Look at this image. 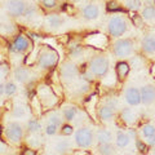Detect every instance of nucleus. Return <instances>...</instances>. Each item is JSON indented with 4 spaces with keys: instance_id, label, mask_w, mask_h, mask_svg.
<instances>
[{
    "instance_id": "1",
    "label": "nucleus",
    "mask_w": 155,
    "mask_h": 155,
    "mask_svg": "<svg viewBox=\"0 0 155 155\" xmlns=\"http://www.w3.org/2000/svg\"><path fill=\"white\" fill-rule=\"evenodd\" d=\"M58 61V53L49 45L40 48L38 54V65L40 69H51Z\"/></svg>"
},
{
    "instance_id": "2",
    "label": "nucleus",
    "mask_w": 155,
    "mask_h": 155,
    "mask_svg": "<svg viewBox=\"0 0 155 155\" xmlns=\"http://www.w3.org/2000/svg\"><path fill=\"white\" fill-rule=\"evenodd\" d=\"M128 30V23L127 19L122 16H113L109 19L107 23V31L110 34V36L119 38L124 35Z\"/></svg>"
},
{
    "instance_id": "3",
    "label": "nucleus",
    "mask_w": 155,
    "mask_h": 155,
    "mask_svg": "<svg viewBox=\"0 0 155 155\" xmlns=\"http://www.w3.org/2000/svg\"><path fill=\"white\" fill-rule=\"evenodd\" d=\"M133 47L134 44L130 39H118L113 45V53L119 58L129 57L133 53Z\"/></svg>"
},
{
    "instance_id": "4",
    "label": "nucleus",
    "mask_w": 155,
    "mask_h": 155,
    "mask_svg": "<svg viewBox=\"0 0 155 155\" xmlns=\"http://www.w3.org/2000/svg\"><path fill=\"white\" fill-rule=\"evenodd\" d=\"M109 60L104 56L94 57L93 60H91L89 62V71L94 76H104L107 74L109 71Z\"/></svg>"
},
{
    "instance_id": "5",
    "label": "nucleus",
    "mask_w": 155,
    "mask_h": 155,
    "mask_svg": "<svg viewBox=\"0 0 155 155\" xmlns=\"http://www.w3.org/2000/svg\"><path fill=\"white\" fill-rule=\"evenodd\" d=\"M74 140H75V143L79 147L88 149L92 146V143H93V132L87 127H81L75 132Z\"/></svg>"
},
{
    "instance_id": "6",
    "label": "nucleus",
    "mask_w": 155,
    "mask_h": 155,
    "mask_svg": "<svg viewBox=\"0 0 155 155\" xmlns=\"http://www.w3.org/2000/svg\"><path fill=\"white\" fill-rule=\"evenodd\" d=\"M26 3L25 0H7L5 3V9L7 13L13 18L23 16V13L26 11Z\"/></svg>"
},
{
    "instance_id": "7",
    "label": "nucleus",
    "mask_w": 155,
    "mask_h": 155,
    "mask_svg": "<svg viewBox=\"0 0 155 155\" xmlns=\"http://www.w3.org/2000/svg\"><path fill=\"white\" fill-rule=\"evenodd\" d=\"M4 133H5V137L11 142L18 143L19 141H21L22 136H23V128L19 123L12 122V123L8 124V127L5 128V130H4Z\"/></svg>"
},
{
    "instance_id": "8",
    "label": "nucleus",
    "mask_w": 155,
    "mask_h": 155,
    "mask_svg": "<svg viewBox=\"0 0 155 155\" xmlns=\"http://www.w3.org/2000/svg\"><path fill=\"white\" fill-rule=\"evenodd\" d=\"M30 49V40L25 35H18L14 38V40L9 45L11 53H25Z\"/></svg>"
},
{
    "instance_id": "9",
    "label": "nucleus",
    "mask_w": 155,
    "mask_h": 155,
    "mask_svg": "<svg viewBox=\"0 0 155 155\" xmlns=\"http://www.w3.org/2000/svg\"><path fill=\"white\" fill-rule=\"evenodd\" d=\"M124 97L129 106H138L140 104H142L141 89L134 88V87H128V88L125 89Z\"/></svg>"
},
{
    "instance_id": "10",
    "label": "nucleus",
    "mask_w": 155,
    "mask_h": 155,
    "mask_svg": "<svg viewBox=\"0 0 155 155\" xmlns=\"http://www.w3.org/2000/svg\"><path fill=\"white\" fill-rule=\"evenodd\" d=\"M60 72H61V76L65 78V79L70 80V79H74V78L78 75V67L76 65H74L72 62H64L61 65V69H60Z\"/></svg>"
},
{
    "instance_id": "11",
    "label": "nucleus",
    "mask_w": 155,
    "mask_h": 155,
    "mask_svg": "<svg viewBox=\"0 0 155 155\" xmlns=\"http://www.w3.org/2000/svg\"><path fill=\"white\" fill-rule=\"evenodd\" d=\"M141 98L143 105H151L155 101V87L150 84L141 87Z\"/></svg>"
},
{
    "instance_id": "12",
    "label": "nucleus",
    "mask_w": 155,
    "mask_h": 155,
    "mask_svg": "<svg viewBox=\"0 0 155 155\" xmlns=\"http://www.w3.org/2000/svg\"><path fill=\"white\" fill-rule=\"evenodd\" d=\"M81 16H83V18L87 19V21H93V19H97L98 16H100L98 5H96V4H88V5H85L83 8V11H81Z\"/></svg>"
},
{
    "instance_id": "13",
    "label": "nucleus",
    "mask_w": 155,
    "mask_h": 155,
    "mask_svg": "<svg viewBox=\"0 0 155 155\" xmlns=\"http://www.w3.org/2000/svg\"><path fill=\"white\" fill-rule=\"evenodd\" d=\"M141 48L145 53H149V54L155 53V36L153 35L145 36L141 41Z\"/></svg>"
},
{
    "instance_id": "14",
    "label": "nucleus",
    "mask_w": 155,
    "mask_h": 155,
    "mask_svg": "<svg viewBox=\"0 0 155 155\" xmlns=\"http://www.w3.org/2000/svg\"><path fill=\"white\" fill-rule=\"evenodd\" d=\"M114 113H115V111L113 109L104 104V105H101L100 109H98V118L102 120V122H109V120L113 119Z\"/></svg>"
},
{
    "instance_id": "15",
    "label": "nucleus",
    "mask_w": 155,
    "mask_h": 155,
    "mask_svg": "<svg viewBox=\"0 0 155 155\" xmlns=\"http://www.w3.org/2000/svg\"><path fill=\"white\" fill-rule=\"evenodd\" d=\"M96 140H97V142H98V145L111 142L113 141V133L107 129H98L96 132Z\"/></svg>"
},
{
    "instance_id": "16",
    "label": "nucleus",
    "mask_w": 155,
    "mask_h": 155,
    "mask_svg": "<svg viewBox=\"0 0 155 155\" xmlns=\"http://www.w3.org/2000/svg\"><path fill=\"white\" fill-rule=\"evenodd\" d=\"M13 75H14V78H16V80L18 81V83H26V81L28 80V78H30V71H28L26 67L19 66L14 70Z\"/></svg>"
},
{
    "instance_id": "17",
    "label": "nucleus",
    "mask_w": 155,
    "mask_h": 155,
    "mask_svg": "<svg viewBox=\"0 0 155 155\" xmlns=\"http://www.w3.org/2000/svg\"><path fill=\"white\" fill-rule=\"evenodd\" d=\"M130 140H132V138L129 137L128 133L118 132V133H116V137H115V143H116V146H118L119 149H124V147H127L129 145Z\"/></svg>"
},
{
    "instance_id": "18",
    "label": "nucleus",
    "mask_w": 155,
    "mask_h": 155,
    "mask_svg": "<svg viewBox=\"0 0 155 155\" xmlns=\"http://www.w3.org/2000/svg\"><path fill=\"white\" fill-rule=\"evenodd\" d=\"M129 70H130V66L129 64H127V62H119L118 65H116L115 67V72H116V76H118L119 80H123L125 76H127L129 74Z\"/></svg>"
},
{
    "instance_id": "19",
    "label": "nucleus",
    "mask_w": 155,
    "mask_h": 155,
    "mask_svg": "<svg viewBox=\"0 0 155 155\" xmlns=\"http://www.w3.org/2000/svg\"><path fill=\"white\" fill-rule=\"evenodd\" d=\"M62 23H64V19L58 16V14H49V16H47V25L51 28H53V30L61 27Z\"/></svg>"
},
{
    "instance_id": "20",
    "label": "nucleus",
    "mask_w": 155,
    "mask_h": 155,
    "mask_svg": "<svg viewBox=\"0 0 155 155\" xmlns=\"http://www.w3.org/2000/svg\"><path fill=\"white\" fill-rule=\"evenodd\" d=\"M120 119H122L125 124L130 125L136 122V115L130 109H123L120 111Z\"/></svg>"
},
{
    "instance_id": "21",
    "label": "nucleus",
    "mask_w": 155,
    "mask_h": 155,
    "mask_svg": "<svg viewBox=\"0 0 155 155\" xmlns=\"http://www.w3.org/2000/svg\"><path fill=\"white\" fill-rule=\"evenodd\" d=\"M141 17L145 21H154L155 19V7L154 5H147L141 11Z\"/></svg>"
},
{
    "instance_id": "22",
    "label": "nucleus",
    "mask_w": 155,
    "mask_h": 155,
    "mask_svg": "<svg viewBox=\"0 0 155 155\" xmlns=\"http://www.w3.org/2000/svg\"><path fill=\"white\" fill-rule=\"evenodd\" d=\"M76 114H78V109L75 107V106H67V107L64 109V111H62V115H64V119L66 120V122L74 120Z\"/></svg>"
},
{
    "instance_id": "23",
    "label": "nucleus",
    "mask_w": 155,
    "mask_h": 155,
    "mask_svg": "<svg viewBox=\"0 0 155 155\" xmlns=\"http://www.w3.org/2000/svg\"><path fill=\"white\" fill-rule=\"evenodd\" d=\"M98 154H104V155H109V154H114L115 153V147L111 142H106V143H101L98 146Z\"/></svg>"
},
{
    "instance_id": "24",
    "label": "nucleus",
    "mask_w": 155,
    "mask_h": 155,
    "mask_svg": "<svg viewBox=\"0 0 155 155\" xmlns=\"http://www.w3.org/2000/svg\"><path fill=\"white\" fill-rule=\"evenodd\" d=\"M71 149V142L69 141V140H61L60 142H57V145H56V151L57 153H66L67 150H70Z\"/></svg>"
},
{
    "instance_id": "25",
    "label": "nucleus",
    "mask_w": 155,
    "mask_h": 155,
    "mask_svg": "<svg viewBox=\"0 0 155 155\" xmlns=\"http://www.w3.org/2000/svg\"><path fill=\"white\" fill-rule=\"evenodd\" d=\"M125 8L129 9V11H138V9H141L142 7V3H141V0H125Z\"/></svg>"
},
{
    "instance_id": "26",
    "label": "nucleus",
    "mask_w": 155,
    "mask_h": 155,
    "mask_svg": "<svg viewBox=\"0 0 155 155\" xmlns=\"http://www.w3.org/2000/svg\"><path fill=\"white\" fill-rule=\"evenodd\" d=\"M141 134L145 138L154 136L155 134V125H153V124H145L143 127L141 128Z\"/></svg>"
},
{
    "instance_id": "27",
    "label": "nucleus",
    "mask_w": 155,
    "mask_h": 155,
    "mask_svg": "<svg viewBox=\"0 0 155 155\" xmlns=\"http://www.w3.org/2000/svg\"><path fill=\"white\" fill-rule=\"evenodd\" d=\"M40 128H41L40 123H39L38 120H35V119H31V120H28V122H27V130H28V132L36 133V132L40 130Z\"/></svg>"
},
{
    "instance_id": "28",
    "label": "nucleus",
    "mask_w": 155,
    "mask_h": 155,
    "mask_svg": "<svg viewBox=\"0 0 155 155\" xmlns=\"http://www.w3.org/2000/svg\"><path fill=\"white\" fill-rule=\"evenodd\" d=\"M17 93V85L13 81H7L5 83V96L12 97L13 94Z\"/></svg>"
},
{
    "instance_id": "29",
    "label": "nucleus",
    "mask_w": 155,
    "mask_h": 155,
    "mask_svg": "<svg viewBox=\"0 0 155 155\" xmlns=\"http://www.w3.org/2000/svg\"><path fill=\"white\" fill-rule=\"evenodd\" d=\"M36 13V7L34 5V4H30V5L26 7V11L25 13H23V17H25L26 19H31L34 16H35Z\"/></svg>"
},
{
    "instance_id": "30",
    "label": "nucleus",
    "mask_w": 155,
    "mask_h": 155,
    "mask_svg": "<svg viewBox=\"0 0 155 155\" xmlns=\"http://www.w3.org/2000/svg\"><path fill=\"white\" fill-rule=\"evenodd\" d=\"M64 118V115H61V114H58V113H54V114H52L49 116V120H48V123H54L57 125H61L62 124V119Z\"/></svg>"
},
{
    "instance_id": "31",
    "label": "nucleus",
    "mask_w": 155,
    "mask_h": 155,
    "mask_svg": "<svg viewBox=\"0 0 155 155\" xmlns=\"http://www.w3.org/2000/svg\"><path fill=\"white\" fill-rule=\"evenodd\" d=\"M58 127H60V125H57L54 123H48L47 128H45V133L48 136H54L58 132Z\"/></svg>"
},
{
    "instance_id": "32",
    "label": "nucleus",
    "mask_w": 155,
    "mask_h": 155,
    "mask_svg": "<svg viewBox=\"0 0 155 155\" xmlns=\"http://www.w3.org/2000/svg\"><path fill=\"white\" fill-rule=\"evenodd\" d=\"M26 114V111L25 109H23V106L21 105H17V106H14V109H13V115L16 116V118H23Z\"/></svg>"
},
{
    "instance_id": "33",
    "label": "nucleus",
    "mask_w": 155,
    "mask_h": 155,
    "mask_svg": "<svg viewBox=\"0 0 155 155\" xmlns=\"http://www.w3.org/2000/svg\"><path fill=\"white\" fill-rule=\"evenodd\" d=\"M106 9H107L109 12H120L122 11V7L116 2H109L107 5H106Z\"/></svg>"
},
{
    "instance_id": "34",
    "label": "nucleus",
    "mask_w": 155,
    "mask_h": 155,
    "mask_svg": "<svg viewBox=\"0 0 155 155\" xmlns=\"http://www.w3.org/2000/svg\"><path fill=\"white\" fill-rule=\"evenodd\" d=\"M81 52H83V48H81L80 44H72L70 47V54L71 56H79Z\"/></svg>"
},
{
    "instance_id": "35",
    "label": "nucleus",
    "mask_w": 155,
    "mask_h": 155,
    "mask_svg": "<svg viewBox=\"0 0 155 155\" xmlns=\"http://www.w3.org/2000/svg\"><path fill=\"white\" fill-rule=\"evenodd\" d=\"M61 133L64 136H71L74 133V128H72V125H70V124H62Z\"/></svg>"
},
{
    "instance_id": "36",
    "label": "nucleus",
    "mask_w": 155,
    "mask_h": 155,
    "mask_svg": "<svg viewBox=\"0 0 155 155\" xmlns=\"http://www.w3.org/2000/svg\"><path fill=\"white\" fill-rule=\"evenodd\" d=\"M105 105H107L109 107H111V109L115 111L116 109H118L119 102H118V100H116V98H107V100L105 101Z\"/></svg>"
},
{
    "instance_id": "37",
    "label": "nucleus",
    "mask_w": 155,
    "mask_h": 155,
    "mask_svg": "<svg viewBox=\"0 0 155 155\" xmlns=\"http://www.w3.org/2000/svg\"><path fill=\"white\" fill-rule=\"evenodd\" d=\"M41 4L45 8H54L57 5V0H41Z\"/></svg>"
},
{
    "instance_id": "38",
    "label": "nucleus",
    "mask_w": 155,
    "mask_h": 155,
    "mask_svg": "<svg viewBox=\"0 0 155 155\" xmlns=\"http://www.w3.org/2000/svg\"><path fill=\"white\" fill-rule=\"evenodd\" d=\"M136 146H137V150H140L141 153H145L147 150V146L141 141V140H136Z\"/></svg>"
},
{
    "instance_id": "39",
    "label": "nucleus",
    "mask_w": 155,
    "mask_h": 155,
    "mask_svg": "<svg viewBox=\"0 0 155 155\" xmlns=\"http://www.w3.org/2000/svg\"><path fill=\"white\" fill-rule=\"evenodd\" d=\"M60 41L62 43V44H66V43L70 41V36L66 35V34H65V35H61V36H60Z\"/></svg>"
},
{
    "instance_id": "40",
    "label": "nucleus",
    "mask_w": 155,
    "mask_h": 155,
    "mask_svg": "<svg viewBox=\"0 0 155 155\" xmlns=\"http://www.w3.org/2000/svg\"><path fill=\"white\" fill-rule=\"evenodd\" d=\"M7 74H8V66L3 62V65H2V75H3V79H5Z\"/></svg>"
},
{
    "instance_id": "41",
    "label": "nucleus",
    "mask_w": 155,
    "mask_h": 155,
    "mask_svg": "<svg viewBox=\"0 0 155 155\" xmlns=\"http://www.w3.org/2000/svg\"><path fill=\"white\" fill-rule=\"evenodd\" d=\"M147 145H149V146H155V134L154 136H151V137H147Z\"/></svg>"
},
{
    "instance_id": "42",
    "label": "nucleus",
    "mask_w": 155,
    "mask_h": 155,
    "mask_svg": "<svg viewBox=\"0 0 155 155\" xmlns=\"http://www.w3.org/2000/svg\"><path fill=\"white\" fill-rule=\"evenodd\" d=\"M128 134H129V137H130V138H133V140L136 138V136H137L136 130H133V129H129V130H128Z\"/></svg>"
},
{
    "instance_id": "43",
    "label": "nucleus",
    "mask_w": 155,
    "mask_h": 155,
    "mask_svg": "<svg viewBox=\"0 0 155 155\" xmlns=\"http://www.w3.org/2000/svg\"><path fill=\"white\" fill-rule=\"evenodd\" d=\"M65 9H66V12L70 13V14L74 12V8H72V5H67V4H65Z\"/></svg>"
},
{
    "instance_id": "44",
    "label": "nucleus",
    "mask_w": 155,
    "mask_h": 155,
    "mask_svg": "<svg viewBox=\"0 0 155 155\" xmlns=\"http://www.w3.org/2000/svg\"><path fill=\"white\" fill-rule=\"evenodd\" d=\"M0 94H5V83H2V85H0Z\"/></svg>"
},
{
    "instance_id": "45",
    "label": "nucleus",
    "mask_w": 155,
    "mask_h": 155,
    "mask_svg": "<svg viewBox=\"0 0 155 155\" xmlns=\"http://www.w3.org/2000/svg\"><path fill=\"white\" fill-rule=\"evenodd\" d=\"M25 155H35V151L34 150H27V151H23Z\"/></svg>"
},
{
    "instance_id": "46",
    "label": "nucleus",
    "mask_w": 155,
    "mask_h": 155,
    "mask_svg": "<svg viewBox=\"0 0 155 155\" xmlns=\"http://www.w3.org/2000/svg\"><path fill=\"white\" fill-rule=\"evenodd\" d=\"M151 75L154 76V79H155V65H153V67H151Z\"/></svg>"
},
{
    "instance_id": "47",
    "label": "nucleus",
    "mask_w": 155,
    "mask_h": 155,
    "mask_svg": "<svg viewBox=\"0 0 155 155\" xmlns=\"http://www.w3.org/2000/svg\"><path fill=\"white\" fill-rule=\"evenodd\" d=\"M71 2H76V0H71Z\"/></svg>"
}]
</instances>
